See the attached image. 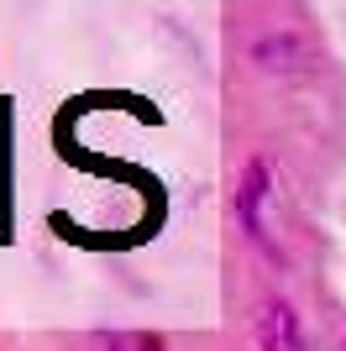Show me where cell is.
<instances>
[{
  "mask_svg": "<svg viewBox=\"0 0 346 351\" xmlns=\"http://www.w3.org/2000/svg\"><path fill=\"white\" fill-rule=\"evenodd\" d=\"M273 173H268V162H252L246 168V178H242V189H236V215H242V226H246V236L257 241L268 257H284V247H278V236H273V215H268V205H273Z\"/></svg>",
  "mask_w": 346,
  "mask_h": 351,
  "instance_id": "cell-1",
  "label": "cell"
},
{
  "mask_svg": "<svg viewBox=\"0 0 346 351\" xmlns=\"http://www.w3.org/2000/svg\"><path fill=\"white\" fill-rule=\"evenodd\" d=\"M257 351H310L304 330H299V315L284 299H268L257 309Z\"/></svg>",
  "mask_w": 346,
  "mask_h": 351,
  "instance_id": "cell-2",
  "label": "cell"
},
{
  "mask_svg": "<svg viewBox=\"0 0 346 351\" xmlns=\"http://www.w3.org/2000/svg\"><path fill=\"white\" fill-rule=\"evenodd\" d=\"M257 63L268 73H294V69H304L310 63V53H304V43L299 37H268V43H257Z\"/></svg>",
  "mask_w": 346,
  "mask_h": 351,
  "instance_id": "cell-3",
  "label": "cell"
},
{
  "mask_svg": "<svg viewBox=\"0 0 346 351\" xmlns=\"http://www.w3.org/2000/svg\"><path fill=\"white\" fill-rule=\"evenodd\" d=\"M105 351H163V341L158 336H111Z\"/></svg>",
  "mask_w": 346,
  "mask_h": 351,
  "instance_id": "cell-4",
  "label": "cell"
}]
</instances>
